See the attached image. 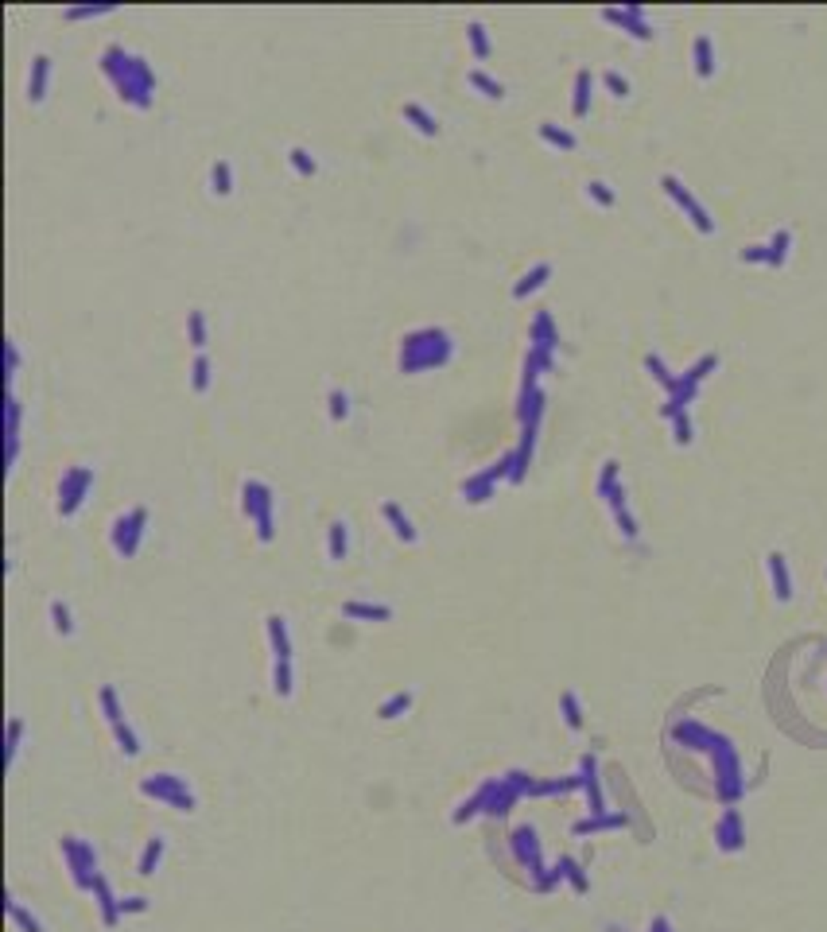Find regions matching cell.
<instances>
[{"label":"cell","instance_id":"obj_1","mask_svg":"<svg viewBox=\"0 0 827 932\" xmlns=\"http://www.w3.org/2000/svg\"><path fill=\"white\" fill-rule=\"evenodd\" d=\"M102 74L117 86V97L128 102L132 109H152L155 102V70L148 67L144 55H132L121 43H109L102 51Z\"/></svg>","mask_w":827,"mask_h":932},{"label":"cell","instance_id":"obj_2","mask_svg":"<svg viewBox=\"0 0 827 932\" xmlns=\"http://www.w3.org/2000/svg\"><path fill=\"white\" fill-rule=\"evenodd\" d=\"M454 358V338L443 327H416L400 338V373H424V369H443Z\"/></svg>","mask_w":827,"mask_h":932},{"label":"cell","instance_id":"obj_3","mask_svg":"<svg viewBox=\"0 0 827 932\" xmlns=\"http://www.w3.org/2000/svg\"><path fill=\"white\" fill-rule=\"evenodd\" d=\"M272 505H276V498H272V486H268V482L249 478V482L241 486V509H245V517H249V521H256V536H261L264 544L276 536V529H272Z\"/></svg>","mask_w":827,"mask_h":932},{"label":"cell","instance_id":"obj_4","mask_svg":"<svg viewBox=\"0 0 827 932\" xmlns=\"http://www.w3.org/2000/svg\"><path fill=\"white\" fill-rule=\"evenodd\" d=\"M140 793L163 800L179 812H195V793L187 789V777H179V773H152V777L140 781Z\"/></svg>","mask_w":827,"mask_h":932},{"label":"cell","instance_id":"obj_5","mask_svg":"<svg viewBox=\"0 0 827 932\" xmlns=\"http://www.w3.org/2000/svg\"><path fill=\"white\" fill-rule=\"evenodd\" d=\"M62 855H66V866L74 874V886L78 889H94V878H97V851L94 843L78 835H62Z\"/></svg>","mask_w":827,"mask_h":932},{"label":"cell","instance_id":"obj_6","mask_svg":"<svg viewBox=\"0 0 827 932\" xmlns=\"http://www.w3.org/2000/svg\"><path fill=\"white\" fill-rule=\"evenodd\" d=\"M513 466H517V451H505V455L498 459L490 470H482V474H470L466 482H462V498L466 501H474V505H482V501H490V493H493V486L501 482V478H513Z\"/></svg>","mask_w":827,"mask_h":932},{"label":"cell","instance_id":"obj_7","mask_svg":"<svg viewBox=\"0 0 827 932\" xmlns=\"http://www.w3.org/2000/svg\"><path fill=\"white\" fill-rule=\"evenodd\" d=\"M144 525H148V509L144 505L128 509L125 517L113 521V548H117V556H125V559L136 556L140 540H144Z\"/></svg>","mask_w":827,"mask_h":932},{"label":"cell","instance_id":"obj_8","mask_svg":"<svg viewBox=\"0 0 827 932\" xmlns=\"http://www.w3.org/2000/svg\"><path fill=\"white\" fill-rule=\"evenodd\" d=\"M89 486H94V466H70L62 474V486H59V513L62 517H74L86 501Z\"/></svg>","mask_w":827,"mask_h":932},{"label":"cell","instance_id":"obj_9","mask_svg":"<svg viewBox=\"0 0 827 932\" xmlns=\"http://www.w3.org/2000/svg\"><path fill=\"white\" fill-rule=\"evenodd\" d=\"M660 187H664V191L672 194V199H676V202L684 206V210L691 214V221H696V226L703 229V234H711V229H715V221L707 218V210H703V206H699L696 199H691V191H688V187H684L676 175H664V179H660Z\"/></svg>","mask_w":827,"mask_h":932},{"label":"cell","instance_id":"obj_10","mask_svg":"<svg viewBox=\"0 0 827 932\" xmlns=\"http://www.w3.org/2000/svg\"><path fill=\"white\" fill-rule=\"evenodd\" d=\"M513 851H517V859L536 874V882L544 878V862H540V847H536V831L528 828V823L513 831Z\"/></svg>","mask_w":827,"mask_h":932},{"label":"cell","instance_id":"obj_11","mask_svg":"<svg viewBox=\"0 0 827 932\" xmlns=\"http://www.w3.org/2000/svg\"><path fill=\"white\" fill-rule=\"evenodd\" d=\"M47 82H51V55L39 51L35 59H31V74H28V102L31 105H39L47 97Z\"/></svg>","mask_w":827,"mask_h":932},{"label":"cell","instance_id":"obj_12","mask_svg":"<svg viewBox=\"0 0 827 932\" xmlns=\"http://www.w3.org/2000/svg\"><path fill=\"white\" fill-rule=\"evenodd\" d=\"M528 342H532V350H548V353L559 346L556 323H552V315H548V311H540V315L532 319V331H528Z\"/></svg>","mask_w":827,"mask_h":932},{"label":"cell","instance_id":"obj_13","mask_svg":"<svg viewBox=\"0 0 827 932\" xmlns=\"http://www.w3.org/2000/svg\"><path fill=\"white\" fill-rule=\"evenodd\" d=\"M268 637H272L276 661H292V637H287V622L280 614H268Z\"/></svg>","mask_w":827,"mask_h":932},{"label":"cell","instance_id":"obj_14","mask_svg":"<svg viewBox=\"0 0 827 932\" xmlns=\"http://www.w3.org/2000/svg\"><path fill=\"white\" fill-rule=\"evenodd\" d=\"M381 513H385V521L393 525V532L400 536L404 544H416V529H412L408 513H404V509L396 505V501H385V505H381Z\"/></svg>","mask_w":827,"mask_h":932},{"label":"cell","instance_id":"obj_15","mask_svg":"<svg viewBox=\"0 0 827 932\" xmlns=\"http://www.w3.org/2000/svg\"><path fill=\"white\" fill-rule=\"evenodd\" d=\"M404 121H412L420 136H439V121H435L420 102H404Z\"/></svg>","mask_w":827,"mask_h":932},{"label":"cell","instance_id":"obj_16","mask_svg":"<svg viewBox=\"0 0 827 932\" xmlns=\"http://www.w3.org/2000/svg\"><path fill=\"white\" fill-rule=\"evenodd\" d=\"M718 847H723V851H738L742 847V816L734 812V808L723 816V823H718Z\"/></svg>","mask_w":827,"mask_h":932},{"label":"cell","instance_id":"obj_17","mask_svg":"<svg viewBox=\"0 0 827 932\" xmlns=\"http://www.w3.org/2000/svg\"><path fill=\"white\" fill-rule=\"evenodd\" d=\"M210 194H218V199H229V194H234V168H229V160L210 163Z\"/></svg>","mask_w":827,"mask_h":932},{"label":"cell","instance_id":"obj_18","mask_svg":"<svg viewBox=\"0 0 827 932\" xmlns=\"http://www.w3.org/2000/svg\"><path fill=\"white\" fill-rule=\"evenodd\" d=\"M342 614L346 618H366V622H388V618H393V606H381V602H346Z\"/></svg>","mask_w":827,"mask_h":932},{"label":"cell","instance_id":"obj_19","mask_svg":"<svg viewBox=\"0 0 827 932\" xmlns=\"http://www.w3.org/2000/svg\"><path fill=\"white\" fill-rule=\"evenodd\" d=\"M548 276H552V265H536L532 272H525V276L513 284V300H528L536 287H544V280H548Z\"/></svg>","mask_w":827,"mask_h":932},{"label":"cell","instance_id":"obj_20","mask_svg":"<svg viewBox=\"0 0 827 932\" xmlns=\"http://www.w3.org/2000/svg\"><path fill=\"white\" fill-rule=\"evenodd\" d=\"M287 163H292V171H295L300 179H315V175H319V160L307 152V148H300V144L287 148Z\"/></svg>","mask_w":827,"mask_h":932},{"label":"cell","instance_id":"obj_21","mask_svg":"<svg viewBox=\"0 0 827 932\" xmlns=\"http://www.w3.org/2000/svg\"><path fill=\"white\" fill-rule=\"evenodd\" d=\"M466 82H470V86H474L482 97H493V102H501V97H505V86H501L498 78H490V74H486L482 67L466 70Z\"/></svg>","mask_w":827,"mask_h":932},{"label":"cell","instance_id":"obj_22","mask_svg":"<svg viewBox=\"0 0 827 932\" xmlns=\"http://www.w3.org/2000/svg\"><path fill=\"white\" fill-rule=\"evenodd\" d=\"M536 133H540V140L544 144H552V148H564V152H575L579 148V140L567 133V128H559V125H552V121H540V128H536Z\"/></svg>","mask_w":827,"mask_h":932},{"label":"cell","instance_id":"obj_23","mask_svg":"<svg viewBox=\"0 0 827 932\" xmlns=\"http://www.w3.org/2000/svg\"><path fill=\"white\" fill-rule=\"evenodd\" d=\"M187 342H191L198 353H206V315H202V307L187 311Z\"/></svg>","mask_w":827,"mask_h":932},{"label":"cell","instance_id":"obj_24","mask_svg":"<svg viewBox=\"0 0 827 932\" xmlns=\"http://www.w3.org/2000/svg\"><path fill=\"white\" fill-rule=\"evenodd\" d=\"M94 897H97V905H102V913H105V925H113V921H117V897H113L109 882H105L102 874L94 878Z\"/></svg>","mask_w":827,"mask_h":932},{"label":"cell","instance_id":"obj_25","mask_svg":"<svg viewBox=\"0 0 827 932\" xmlns=\"http://www.w3.org/2000/svg\"><path fill=\"white\" fill-rule=\"evenodd\" d=\"M466 39H470V55H474L478 62L490 59L493 47H490V35H486V28H482L478 20H474V23H466Z\"/></svg>","mask_w":827,"mask_h":932},{"label":"cell","instance_id":"obj_26","mask_svg":"<svg viewBox=\"0 0 827 932\" xmlns=\"http://www.w3.org/2000/svg\"><path fill=\"white\" fill-rule=\"evenodd\" d=\"M210 377H214L210 358H206V353H195V361H191V389H195V393H206V389H210Z\"/></svg>","mask_w":827,"mask_h":932},{"label":"cell","instance_id":"obj_27","mask_svg":"<svg viewBox=\"0 0 827 932\" xmlns=\"http://www.w3.org/2000/svg\"><path fill=\"white\" fill-rule=\"evenodd\" d=\"M769 575H773V587H777V598H789L792 595V587H789V571H784V556L781 552H773L769 556Z\"/></svg>","mask_w":827,"mask_h":932},{"label":"cell","instance_id":"obj_28","mask_svg":"<svg viewBox=\"0 0 827 932\" xmlns=\"http://www.w3.org/2000/svg\"><path fill=\"white\" fill-rule=\"evenodd\" d=\"M327 408H330V420H334V424H346V420H350V393L346 389H330L327 393Z\"/></svg>","mask_w":827,"mask_h":932},{"label":"cell","instance_id":"obj_29","mask_svg":"<svg viewBox=\"0 0 827 932\" xmlns=\"http://www.w3.org/2000/svg\"><path fill=\"white\" fill-rule=\"evenodd\" d=\"M346 548H350V532H346V521H334L330 525V544H327V556L334 559H346Z\"/></svg>","mask_w":827,"mask_h":932},{"label":"cell","instance_id":"obj_30","mask_svg":"<svg viewBox=\"0 0 827 932\" xmlns=\"http://www.w3.org/2000/svg\"><path fill=\"white\" fill-rule=\"evenodd\" d=\"M163 859V839L155 835V839H148V847H144V855H140V866H136V874H155V866H160Z\"/></svg>","mask_w":827,"mask_h":932},{"label":"cell","instance_id":"obj_31","mask_svg":"<svg viewBox=\"0 0 827 932\" xmlns=\"http://www.w3.org/2000/svg\"><path fill=\"white\" fill-rule=\"evenodd\" d=\"M47 610H51V630H55V633H62V637H70V633H74V622H70V606H66L62 598H55V602H51V606H47Z\"/></svg>","mask_w":827,"mask_h":932},{"label":"cell","instance_id":"obj_32","mask_svg":"<svg viewBox=\"0 0 827 932\" xmlns=\"http://www.w3.org/2000/svg\"><path fill=\"white\" fill-rule=\"evenodd\" d=\"M412 707V691H396V696H388L381 707H377V715L388 723V719H396V715H404Z\"/></svg>","mask_w":827,"mask_h":932},{"label":"cell","instance_id":"obj_33","mask_svg":"<svg viewBox=\"0 0 827 932\" xmlns=\"http://www.w3.org/2000/svg\"><path fill=\"white\" fill-rule=\"evenodd\" d=\"M591 109V70H579L575 78V117H586Z\"/></svg>","mask_w":827,"mask_h":932},{"label":"cell","instance_id":"obj_34","mask_svg":"<svg viewBox=\"0 0 827 932\" xmlns=\"http://www.w3.org/2000/svg\"><path fill=\"white\" fill-rule=\"evenodd\" d=\"M4 412H8V439H20V416H23V404H20V397H16V389H8Z\"/></svg>","mask_w":827,"mask_h":932},{"label":"cell","instance_id":"obj_35","mask_svg":"<svg viewBox=\"0 0 827 932\" xmlns=\"http://www.w3.org/2000/svg\"><path fill=\"white\" fill-rule=\"evenodd\" d=\"M606 828H625V816H594V820L575 823V835H586V831H606Z\"/></svg>","mask_w":827,"mask_h":932},{"label":"cell","instance_id":"obj_36","mask_svg":"<svg viewBox=\"0 0 827 932\" xmlns=\"http://www.w3.org/2000/svg\"><path fill=\"white\" fill-rule=\"evenodd\" d=\"M272 688H276V696H292V661H276V668H272Z\"/></svg>","mask_w":827,"mask_h":932},{"label":"cell","instance_id":"obj_37","mask_svg":"<svg viewBox=\"0 0 827 932\" xmlns=\"http://www.w3.org/2000/svg\"><path fill=\"white\" fill-rule=\"evenodd\" d=\"M559 707H564V719H567V727H571V730H579V727H583V707H579L575 691H564V696H559Z\"/></svg>","mask_w":827,"mask_h":932},{"label":"cell","instance_id":"obj_38","mask_svg":"<svg viewBox=\"0 0 827 932\" xmlns=\"http://www.w3.org/2000/svg\"><path fill=\"white\" fill-rule=\"evenodd\" d=\"M696 70H699V78H711V70H715V62H711V39H707V35L696 39Z\"/></svg>","mask_w":827,"mask_h":932},{"label":"cell","instance_id":"obj_39","mask_svg":"<svg viewBox=\"0 0 827 932\" xmlns=\"http://www.w3.org/2000/svg\"><path fill=\"white\" fill-rule=\"evenodd\" d=\"M113 734H117V742H121V750H125V757H136V754H140V738H136V730H132L128 723H117V727H113Z\"/></svg>","mask_w":827,"mask_h":932},{"label":"cell","instance_id":"obj_40","mask_svg":"<svg viewBox=\"0 0 827 932\" xmlns=\"http://www.w3.org/2000/svg\"><path fill=\"white\" fill-rule=\"evenodd\" d=\"M102 711H105V719H109V727L125 723V719H121V703H117V691H113V688H102Z\"/></svg>","mask_w":827,"mask_h":932},{"label":"cell","instance_id":"obj_41","mask_svg":"<svg viewBox=\"0 0 827 932\" xmlns=\"http://www.w3.org/2000/svg\"><path fill=\"white\" fill-rule=\"evenodd\" d=\"M789 241H792V237H789V229H781V234L773 237V245H769V261H765V265H781V261H784V253H789Z\"/></svg>","mask_w":827,"mask_h":932},{"label":"cell","instance_id":"obj_42","mask_svg":"<svg viewBox=\"0 0 827 932\" xmlns=\"http://www.w3.org/2000/svg\"><path fill=\"white\" fill-rule=\"evenodd\" d=\"M4 381H8V389H12V381H16V369H20V350H16V342H4Z\"/></svg>","mask_w":827,"mask_h":932},{"label":"cell","instance_id":"obj_43","mask_svg":"<svg viewBox=\"0 0 827 932\" xmlns=\"http://www.w3.org/2000/svg\"><path fill=\"white\" fill-rule=\"evenodd\" d=\"M586 194H591L594 202H602V206H614V191H610L602 179H594V183H586Z\"/></svg>","mask_w":827,"mask_h":932},{"label":"cell","instance_id":"obj_44","mask_svg":"<svg viewBox=\"0 0 827 932\" xmlns=\"http://www.w3.org/2000/svg\"><path fill=\"white\" fill-rule=\"evenodd\" d=\"M559 870H564V878L571 882L575 889H586V878H583V870H579V866H575L571 859H559Z\"/></svg>","mask_w":827,"mask_h":932},{"label":"cell","instance_id":"obj_45","mask_svg":"<svg viewBox=\"0 0 827 932\" xmlns=\"http://www.w3.org/2000/svg\"><path fill=\"white\" fill-rule=\"evenodd\" d=\"M20 734H23V723L12 719L8 723V762H16V750H20Z\"/></svg>","mask_w":827,"mask_h":932},{"label":"cell","instance_id":"obj_46","mask_svg":"<svg viewBox=\"0 0 827 932\" xmlns=\"http://www.w3.org/2000/svg\"><path fill=\"white\" fill-rule=\"evenodd\" d=\"M8 913H12V917L20 921V925L28 928V932H39V921H35V917H28V913L20 909V901H8Z\"/></svg>","mask_w":827,"mask_h":932},{"label":"cell","instance_id":"obj_47","mask_svg":"<svg viewBox=\"0 0 827 932\" xmlns=\"http://www.w3.org/2000/svg\"><path fill=\"white\" fill-rule=\"evenodd\" d=\"M606 86L614 89V97H625V94H630V82H625L622 74H614V70L606 74Z\"/></svg>","mask_w":827,"mask_h":932},{"label":"cell","instance_id":"obj_48","mask_svg":"<svg viewBox=\"0 0 827 932\" xmlns=\"http://www.w3.org/2000/svg\"><path fill=\"white\" fill-rule=\"evenodd\" d=\"M109 8H70L66 12V20H89V16H105Z\"/></svg>","mask_w":827,"mask_h":932},{"label":"cell","instance_id":"obj_49","mask_svg":"<svg viewBox=\"0 0 827 932\" xmlns=\"http://www.w3.org/2000/svg\"><path fill=\"white\" fill-rule=\"evenodd\" d=\"M148 909V897H128V901H121V913H144Z\"/></svg>","mask_w":827,"mask_h":932}]
</instances>
